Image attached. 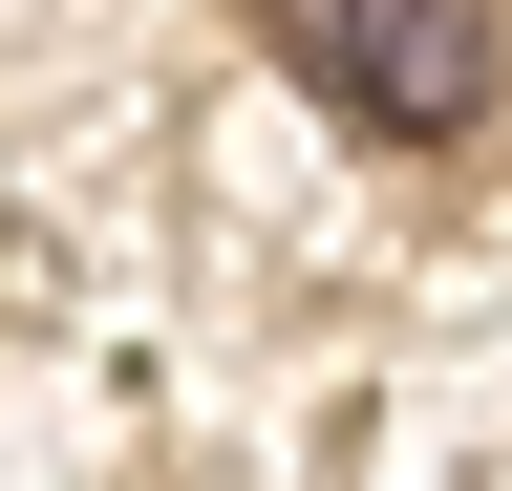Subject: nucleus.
I'll list each match as a JSON object with an SVG mask.
<instances>
[{
	"label": "nucleus",
	"mask_w": 512,
	"mask_h": 491,
	"mask_svg": "<svg viewBox=\"0 0 512 491\" xmlns=\"http://www.w3.org/2000/svg\"><path fill=\"white\" fill-rule=\"evenodd\" d=\"M256 43L384 150H448L491 107V0H256Z\"/></svg>",
	"instance_id": "1"
}]
</instances>
